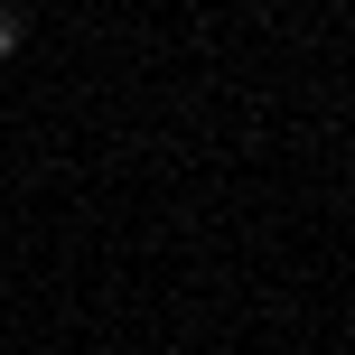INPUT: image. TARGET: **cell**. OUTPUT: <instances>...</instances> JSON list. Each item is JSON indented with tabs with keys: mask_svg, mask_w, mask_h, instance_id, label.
<instances>
[{
	"mask_svg": "<svg viewBox=\"0 0 355 355\" xmlns=\"http://www.w3.org/2000/svg\"><path fill=\"white\" fill-rule=\"evenodd\" d=\"M0 56H19V28H10V19H0Z\"/></svg>",
	"mask_w": 355,
	"mask_h": 355,
	"instance_id": "6da1fadb",
	"label": "cell"
}]
</instances>
